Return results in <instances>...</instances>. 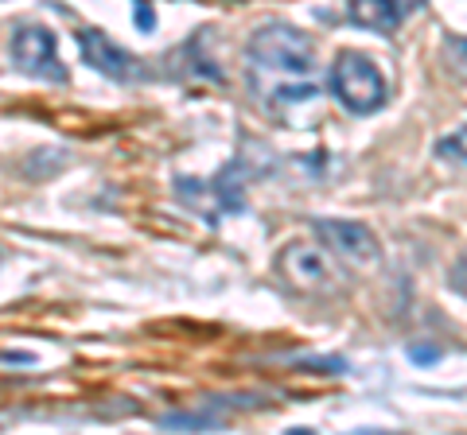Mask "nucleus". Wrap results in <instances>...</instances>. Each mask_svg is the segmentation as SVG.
<instances>
[{
  "label": "nucleus",
  "mask_w": 467,
  "mask_h": 435,
  "mask_svg": "<svg viewBox=\"0 0 467 435\" xmlns=\"http://www.w3.org/2000/svg\"><path fill=\"white\" fill-rule=\"evenodd\" d=\"M245 70L250 86L265 106H300L319 94L316 82V47L300 27L265 24L245 43Z\"/></svg>",
  "instance_id": "nucleus-1"
},
{
  "label": "nucleus",
  "mask_w": 467,
  "mask_h": 435,
  "mask_svg": "<svg viewBox=\"0 0 467 435\" xmlns=\"http://www.w3.org/2000/svg\"><path fill=\"white\" fill-rule=\"evenodd\" d=\"M276 277H281L292 292L300 296H316V299H331L343 292V272L331 260L324 245L312 241H288L276 253Z\"/></svg>",
  "instance_id": "nucleus-2"
},
{
  "label": "nucleus",
  "mask_w": 467,
  "mask_h": 435,
  "mask_svg": "<svg viewBox=\"0 0 467 435\" xmlns=\"http://www.w3.org/2000/svg\"><path fill=\"white\" fill-rule=\"evenodd\" d=\"M327 90L347 113H355V117H367V113H378L386 106L382 70L374 66V59H367V55H358V51H343L339 59L331 63Z\"/></svg>",
  "instance_id": "nucleus-3"
},
{
  "label": "nucleus",
  "mask_w": 467,
  "mask_h": 435,
  "mask_svg": "<svg viewBox=\"0 0 467 435\" xmlns=\"http://www.w3.org/2000/svg\"><path fill=\"white\" fill-rule=\"evenodd\" d=\"M8 63L20 70L27 78H39V82H55V86H67V66L58 59V47H55V35L47 27H36V24H24L12 32L8 39Z\"/></svg>",
  "instance_id": "nucleus-4"
},
{
  "label": "nucleus",
  "mask_w": 467,
  "mask_h": 435,
  "mask_svg": "<svg viewBox=\"0 0 467 435\" xmlns=\"http://www.w3.org/2000/svg\"><path fill=\"white\" fill-rule=\"evenodd\" d=\"M75 39H78L82 59L90 63L98 75H106V78H113V82H137V78L144 75L133 55H129L125 47H117V43H113L106 32H98V27H78Z\"/></svg>",
  "instance_id": "nucleus-5"
},
{
  "label": "nucleus",
  "mask_w": 467,
  "mask_h": 435,
  "mask_svg": "<svg viewBox=\"0 0 467 435\" xmlns=\"http://www.w3.org/2000/svg\"><path fill=\"white\" fill-rule=\"evenodd\" d=\"M312 229L327 241L331 253H339L343 260H350V265H378V257H382L374 234L367 226H358V222H343V218H316Z\"/></svg>",
  "instance_id": "nucleus-6"
},
{
  "label": "nucleus",
  "mask_w": 467,
  "mask_h": 435,
  "mask_svg": "<svg viewBox=\"0 0 467 435\" xmlns=\"http://www.w3.org/2000/svg\"><path fill=\"white\" fill-rule=\"evenodd\" d=\"M420 5H425V0H350L347 16L358 27H367V32L389 35V32H398L401 20Z\"/></svg>",
  "instance_id": "nucleus-7"
},
{
  "label": "nucleus",
  "mask_w": 467,
  "mask_h": 435,
  "mask_svg": "<svg viewBox=\"0 0 467 435\" xmlns=\"http://www.w3.org/2000/svg\"><path fill=\"white\" fill-rule=\"evenodd\" d=\"M436 152H441V159H448V164H456L467 171V125L456 128L451 137H444L441 144H436Z\"/></svg>",
  "instance_id": "nucleus-8"
},
{
  "label": "nucleus",
  "mask_w": 467,
  "mask_h": 435,
  "mask_svg": "<svg viewBox=\"0 0 467 435\" xmlns=\"http://www.w3.org/2000/svg\"><path fill=\"white\" fill-rule=\"evenodd\" d=\"M448 284L456 288V292L467 299V253L456 260V265H451V277H448Z\"/></svg>",
  "instance_id": "nucleus-9"
},
{
  "label": "nucleus",
  "mask_w": 467,
  "mask_h": 435,
  "mask_svg": "<svg viewBox=\"0 0 467 435\" xmlns=\"http://www.w3.org/2000/svg\"><path fill=\"white\" fill-rule=\"evenodd\" d=\"M409 358H413V361H436V350H432V346H413Z\"/></svg>",
  "instance_id": "nucleus-10"
},
{
  "label": "nucleus",
  "mask_w": 467,
  "mask_h": 435,
  "mask_svg": "<svg viewBox=\"0 0 467 435\" xmlns=\"http://www.w3.org/2000/svg\"><path fill=\"white\" fill-rule=\"evenodd\" d=\"M137 24H144V32H152V8L149 5H137Z\"/></svg>",
  "instance_id": "nucleus-11"
},
{
  "label": "nucleus",
  "mask_w": 467,
  "mask_h": 435,
  "mask_svg": "<svg viewBox=\"0 0 467 435\" xmlns=\"http://www.w3.org/2000/svg\"><path fill=\"white\" fill-rule=\"evenodd\" d=\"M32 361H36L32 354H12V350L5 354V366H32Z\"/></svg>",
  "instance_id": "nucleus-12"
},
{
  "label": "nucleus",
  "mask_w": 467,
  "mask_h": 435,
  "mask_svg": "<svg viewBox=\"0 0 467 435\" xmlns=\"http://www.w3.org/2000/svg\"><path fill=\"white\" fill-rule=\"evenodd\" d=\"M451 55H456V59L467 66V39H456V43H451Z\"/></svg>",
  "instance_id": "nucleus-13"
}]
</instances>
